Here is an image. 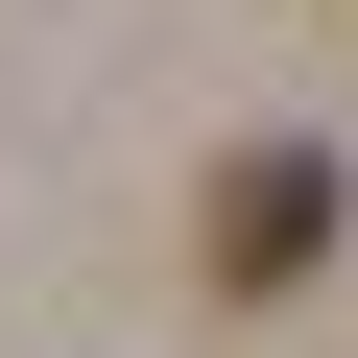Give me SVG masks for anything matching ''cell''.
Listing matches in <instances>:
<instances>
[{"label": "cell", "instance_id": "obj_1", "mask_svg": "<svg viewBox=\"0 0 358 358\" xmlns=\"http://www.w3.org/2000/svg\"><path fill=\"white\" fill-rule=\"evenodd\" d=\"M310 239H334V167L310 143H239L215 167V287H310Z\"/></svg>", "mask_w": 358, "mask_h": 358}]
</instances>
